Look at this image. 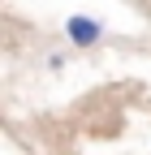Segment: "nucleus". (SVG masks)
<instances>
[{
  "instance_id": "f257e3e1",
  "label": "nucleus",
  "mask_w": 151,
  "mask_h": 155,
  "mask_svg": "<svg viewBox=\"0 0 151 155\" xmlns=\"http://www.w3.org/2000/svg\"><path fill=\"white\" fill-rule=\"evenodd\" d=\"M65 39L73 48H95L99 39H104V26L95 22V17H86V13H73L69 22H65Z\"/></svg>"
}]
</instances>
